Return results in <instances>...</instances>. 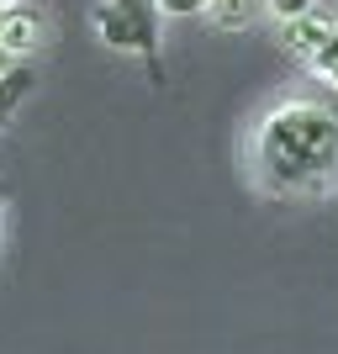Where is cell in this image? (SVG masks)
Listing matches in <instances>:
<instances>
[{
  "label": "cell",
  "instance_id": "1",
  "mask_svg": "<svg viewBox=\"0 0 338 354\" xmlns=\"http://www.w3.org/2000/svg\"><path fill=\"white\" fill-rule=\"evenodd\" d=\"M254 164L270 191H323L338 180V111L323 101H280L254 133Z\"/></svg>",
  "mask_w": 338,
  "mask_h": 354
},
{
  "label": "cell",
  "instance_id": "2",
  "mask_svg": "<svg viewBox=\"0 0 338 354\" xmlns=\"http://www.w3.org/2000/svg\"><path fill=\"white\" fill-rule=\"evenodd\" d=\"M95 37L117 53H138L148 64V85H164L159 64V0H101L95 6Z\"/></svg>",
  "mask_w": 338,
  "mask_h": 354
},
{
  "label": "cell",
  "instance_id": "3",
  "mask_svg": "<svg viewBox=\"0 0 338 354\" xmlns=\"http://www.w3.org/2000/svg\"><path fill=\"white\" fill-rule=\"evenodd\" d=\"M37 43H43V21L32 11L6 6V11H0V48H6L11 59H27V53H37Z\"/></svg>",
  "mask_w": 338,
  "mask_h": 354
},
{
  "label": "cell",
  "instance_id": "4",
  "mask_svg": "<svg viewBox=\"0 0 338 354\" xmlns=\"http://www.w3.org/2000/svg\"><path fill=\"white\" fill-rule=\"evenodd\" d=\"M333 27H338L333 16H323L317 6H312L307 16H291V21H285V48H291V53H301V59H312V53L333 37Z\"/></svg>",
  "mask_w": 338,
  "mask_h": 354
},
{
  "label": "cell",
  "instance_id": "5",
  "mask_svg": "<svg viewBox=\"0 0 338 354\" xmlns=\"http://www.w3.org/2000/svg\"><path fill=\"white\" fill-rule=\"evenodd\" d=\"M206 16H212L222 32H243V27L254 21V0H212V6H206Z\"/></svg>",
  "mask_w": 338,
  "mask_h": 354
},
{
  "label": "cell",
  "instance_id": "6",
  "mask_svg": "<svg viewBox=\"0 0 338 354\" xmlns=\"http://www.w3.org/2000/svg\"><path fill=\"white\" fill-rule=\"evenodd\" d=\"M32 90V69H11V74H0V127L11 122V111L21 106V95Z\"/></svg>",
  "mask_w": 338,
  "mask_h": 354
},
{
  "label": "cell",
  "instance_id": "7",
  "mask_svg": "<svg viewBox=\"0 0 338 354\" xmlns=\"http://www.w3.org/2000/svg\"><path fill=\"white\" fill-rule=\"evenodd\" d=\"M212 0H159V16H201Z\"/></svg>",
  "mask_w": 338,
  "mask_h": 354
},
{
  "label": "cell",
  "instance_id": "8",
  "mask_svg": "<svg viewBox=\"0 0 338 354\" xmlns=\"http://www.w3.org/2000/svg\"><path fill=\"white\" fill-rule=\"evenodd\" d=\"M265 6L280 16V21H291V16H307L312 6H317V0H265Z\"/></svg>",
  "mask_w": 338,
  "mask_h": 354
},
{
  "label": "cell",
  "instance_id": "9",
  "mask_svg": "<svg viewBox=\"0 0 338 354\" xmlns=\"http://www.w3.org/2000/svg\"><path fill=\"white\" fill-rule=\"evenodd\" d=\"M323 80H328V85H333V90H338V59H333V64H328V74H323Z\"/></svg>",
  "mask_w": 338,
  "mask_h": 354
},
{
  "label": "cell",
  "instance_id": "10",
  "mask_svg": "<svg viewBox=\"0 0 338 354\" xmlns=\"http://www.w3.org/2000/svg\"><path fill=\"white\" fill-rule=\"evenodd\" d=\"M16 64H11V53H6V48H0V74H11Z\"/></svg>",
  "mask_w": 338,
  "mask_h": 354
},
{
  "label": "cell",
  "instance_id": "11",
  "mask_svg": "<svg viewBox=\"0 0 338 354\" xmlns=\"http://www.w3.org/2000/svg\"><path fill=\"white\" fill-rule=\"evenodd\" d=\"M6 6H16V0H0V11H6Z\"/></svg>",
  "mask_w": 338,
  "mask_h": 354
}]
</instances>
